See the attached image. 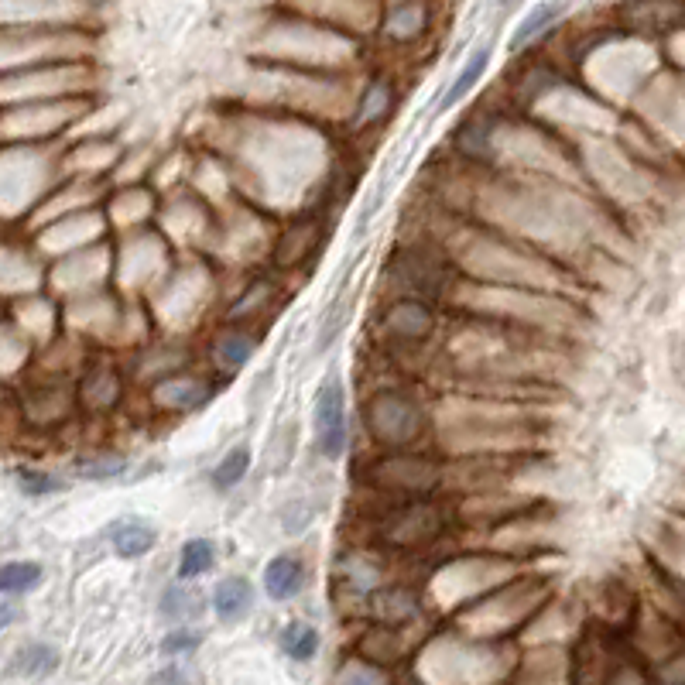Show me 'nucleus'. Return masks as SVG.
Segmentation results:
<instances>
[{"instance_id": "obj_9", "label": "nucleus", "mask_w": 685, "mask_h": 685, "mask_svg": "<svg viewBox=\"0 0 685 685\" xmlns=\"http://www.w3.org/2000/svg\"><path fill=\"white\" fill-rule=\"evenodd\" d=\"M213 559H216V548L209 538H189V542L182 545V555H179V579L206 576V572L213 569Z\"/></svg>"}, {"instance_id": "obj_10", "label": "nucleus", "mask_w": 685, "mask_h": 685, "mask_svg": "<svg viewBox=\"0 0 685 685\" xmlns=\"http://www.w3.org/2000/svg\"><path fill=\"white\" fill-rule=\"evenodd\" d=\"M487 62H490V52H487V48H480V52H473V59L463 66V72H459V76H456V83L449 86V93L442 96V103H439V107H442V110L456 107V103L463 100V96L470 93L473 86L480 83V76H483V72H487Z\"/></svg>"}, {"instance_id": "obj_5", "label": "nucleus", "mask_w": 685, "mask_h": 685, "mask_svg": "<svg viewBox=\"0 0 685 685\" xmlns=\"http://www.w3.org/2000/svg\"><path fill=\"white\" fill-rule=\"evenodd\" d=\"M59 668V651L52 644H28L14 655L11 662V675H21V679H45Z\"/></svg>"}, {"instance_id": "obj_11", "label": "nucleus", "mask_w": 685, "mask_h": 685, "mask_svg": "<svg viewBox=\"0 0 685 685\" xmlns=\"http://www.w3.org/2000/svg\"><path fill=\"white\" fill-rule=\"evenodd\" d=\"M42 583V566L38 562H7L0 566V593H28Z\"/></svg>"}, {"instance_id": "obj_24", "label": "nucleus", "mask_w": 685, "mask_h": 685, "mask_svg": "<svg viewBox=\"0 0 685 685\" xmlns=\"http://www.w3.org/2000/svg\"><path fill=\"white\" fill-rule=\"evenodd\" d=\"M504 4H511V0H504Z\"/></svg>"}, {"instance_id": "obj_18", "label": "nucleus", "mask_w": 685, "mask_h": 685, "mask_svg": "<svg viewBox=\"0 0 685 685\" xmlns=\"http://www.w3.org/2000/svg\"><path fill=\"white\" fill-rule=\"evenodd\" d=\"M336 685H388L384 682V675L377 672L374 665L367 662H350L340 672V679H336Z\"/></svg>"}, {"instance_id": "obj_4", "label": "nucleus", "mask_w": 685, "mask_h": 685, "mask_svg": "<svg viewBox=\"0 0 685 685\" xmlns=\"http://www.w3.org/2000/svg\"><path fill=\"white\" fill-rule=\"evenodd\" d=\"M110 542H114L117 555H124V559H137V555H144V552L155 548V528L141 518H124L110 528Z\"/></svg>"}, {"instance_id": "obj_12", "label": "nucleus", "mask_w": 685, "mask_h": 685, "mask_svg": "<svg viewBox=\"0 0 685 685\" xmlns=\"http://www.w3.org/2000/svg\"><path fill=\"white\" fill-rule=\"evenodd\" d=\"M247 470H251V453H247L244 446H237V449H230V453L223 456L220 463H216L213 483L220 490H230V487H237V483L247 477Z\"/></svg>"}, {"instance_id": "obj_3", "label": "nucleus", "mask_w": 685, "mask_h": 685, "mask_svg": "<svg viewBox=\"0 0 685 685\" xmlns=\"http://www.w3.org/2000/svg\"><path fill=\"white\" fill-rule=\"evenodd\" d=\"M251 603H254V586L247 583L244 576L223 579V583L216 586V593H213V610H216V617H220V620H240V617H247Z\"/></svg>"}, {"instance_id": "obj_22", "label": "nucleus", "mask_w": 685, "mask_h": 685, "mask_svg": "<svg viewBox=\"0 0 685 685\" xmlns=\"http://www.w3.org/2000/svg\"><path fill=\"white\" fill-rule=\"evenodd\" d=\"M384 103H388V90L384 86H370L364 107H360V120H374L384 110Z\"/></svg>"}, {"instance_id": "obj_7", "label": "nucleus", "mask_w": 685, "mask_h": 685, "mask_svg": "<svg viewBox=\"0 0 685 685\" xmlns=\"http://www.w3.org/2000/svg\"><path fill=\"white\" fill-rule=\"evenodd\" d=\"M388 329L394 336H408V340H415V336H425L432 329V316L415 302L394 305V309L388 312Z\"/></svg>"}, {"instance_id": "obj_20", "label": "nucleus", "mask_w": 685, "mask_h": 685, "mask_svg": "<svg viewBox=\"0 0 685 685\" xmlns=\"http://www.w3.org/2000/svg\"><path fill=\"white\" fill-rule=\"evenodd\" d=\"M251 350H254V343L247 340V336H240V333L223 336V343H220V357L227 360L230 367L247 364V357H251Z\"/></svg>"}, {"instance_id": "obj_14", "label": "nucleus", "mask_w": 685, "mask_h": 685, "mask_svg": "<svg viewBox=\"0 0 685 685\" xmlns=\"http://www.w3.org/2000/svg\"><path fill=\"white\" fill-rule=\"evenodd\" d=\"M14 480H18V487L28 497H45V494H55V490L66 487V480L52 477V473H42V470H18Z\"/></svg>"}, {"instance_id": "obj_2", "label": "nucleus", "mask_w": 685, "mask_h": 685, "mask_svg": "<svg viewBox=\"0 0 685 685\" xmlns=\"http://www.w3.org/2000/svg\"><path fill=\"white\" fill-rule=\"evenodd\" d=\"M302 583H305V566L298 559H292V555H278V559H271L268 569H264V590H268L271 600H278V603H285L302 593Z\"/></svg>"}, {"instance_id": "obj_13", "label": "nucleus", "mask_w": 685, "mask_h": 685, "mask_svg": "<svg viewBox=\"0 0 685 685\" xmlns=\"http://www.w3.org/2000/svg\"><path fill=\"white\" fill-rule=\"evenodd\" d=\"M555 18H559V7L555 4H538V7H531V14L525 21H521V28L514 31V38H511V48L518 52V48H525L528 42H535L538 35L552 24Z\"/></svg>"}, {"instance_id": "obj_15", "label": "nucleus", "mask_w": 685, "mask_h": 685, "mask_svg": "<svg viewBox=\"0 0 685 685\" xmlns=\"http://www.w3.org/2000/svg\"><path fill=\"white\" fill-rule=\"evenodd\" d=\"M127 470V459L120 456H100V459H83L79 463V477L83 480H110Z\"/></svg>"}, {"instance_id": "obj_17", "label": "nucleus", "mask_w": 685, "mask_h": 685, "mask_svg": "<svg viewBox=\"0 0 685 685\" xmlns=\"http://www.w3.org/2000/svg\"><path fill=\"white\" fill-rule=\"evenodd\" d=\"M199 607H203V603H199L192 593H185L182 586H172V590L165 593V600H161V610H165L168 617H175V620H182V617L196 614Z\"/></svg>"}, {"instance_id": "obj_21", "label": "nucleus", "mask_w": 685, "mask_h": 685, "mask_svg": "<svg viewBox=\"0 0 685 685\" xmlns=\"http://www.w3.org/2000/svg\"><path fill=\"white\" fill-rule=\"evenodd\" d=\"M199 641L203 638H199L196 631H172L165 641H161V651H165V655H185V651L199 648Z\"/></svg>"}, {"instance_id": "obj_6", "label": "nucleus", "mask_w": 685, "mask_h": 685, "mask_svg": "<svg viewBox=\"0 0 685 685\" xmlns=\"http://www.w3.org/2000/svg\"><path fill=\"white\" fill-rule=\"evenodd\" d=\"M158 401L168 408H179V411L199 408L209 401V384L196 381V377H175V381H165L158 388Z\"/></svg>"}, {"instance_id": "obj_23", "label": "nucleus", "mask_w": 685, "mask_h": 685, "mask_svg": "<svg viewBox=\"0 0 685 685\" xmlns=\"http://www.w3.org/2000/svg\"><path fill=\"white\" fill-rule=\"evenodd\" d=\"M18 620V607H14L11 600H0V631H4L7 624H14Z\"/></svg>"}, {"instance_id": "obj_1", "label": "nucleus", "mask_w": 685, "mask_h": 685, "mask_svg": "<svg viewBox=\"0 0 685 685\" xmlns=\"http://www.w3.org/2000/svg\"><path fill=\"white\" fill-rule=\"evenodd\" d=\"M316 442L319 453L336 459L346 446V408H343V388L340 381L329 377L316 394Z\"/></svg>"}, {"instance_id": "obj_19", "label": "nucleus", "mask_w": 685, "mask_h": 685, "mask_svg": "<svg viewBox=\"0 0 685 685\" xmlns=\"http://www.w3.org/2000/svg\"><path fill=\"white\" fill-rule=\"evenodd\" d=\"M86 398L93 401V405H110V401L117 398V381L107 374V370H100V374H93L90 381H86Z\"/></svg>"}, {"instance_id": "obj_8", "label": "nucleus", "mask_w": 685, "mask_h": 685, "mask_svg": "<svg viewBox=\"0 0 685 685\" xmlns=\"http://www.w3.org/2000/svg\"><path fill=\"white\" fill-rule=\"evenodd\" d=\"M281 651H285L292 662H309V658L319 651V631L312 624L295 620V624H288L285 631H281Z\"/></svg>"}, {"instance_id": "obj_16", "label": "nucleus", "mask_w": 685, "mask_h": 685, "mask_svg": "<svg viewBox=\"0 0 685 685\" xmlns=\"http://www.w3.org/2000/svg\"><path fill=\"white\" fill-rule=\"evenodd\" d=\"M388 31L394 38H415L418 31H422V11H418L415 4L398 7V11L391 14V21H388Z\"/></svg>"}]
</instances>
